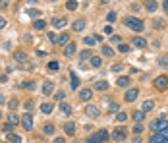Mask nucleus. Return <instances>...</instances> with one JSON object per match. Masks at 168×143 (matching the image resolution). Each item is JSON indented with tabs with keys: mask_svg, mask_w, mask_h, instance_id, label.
I'll list each match as a JSON object with an SVG mask.
<instances>
[{
	"mask_svg": "<svg viewBox=\"0 0 168 143\" xmlns=\"http://www.w3.org/2000/svg\"><path fill=\"white\" fill-rule=\"evenodd\" d=\"M124 23H126V27L128 29H131V31H143L145 29V23H143V19H139V18H126L124 19Z\"/></svg>",
	"mask_w": 168,
	"mask_h": 143,
	"instance_id": "nucleus-1",
	"label": "nucleus"
},
{
	"mask_svg": "<svg viewBox=\"0 0 168 143\" xmlns=\"http://www.w3.org/2000/svg\"><path fill=\"white\" fill-rule=\"evenodd\" d=\"M168 126V122L164 118H159V120H155V122H151V131H155V134H160V131Z\"/></svg>",
	"mask_w": 168,
	"mask_h": 143,
	"instance_id": "nucleus-2",
	"label": "nucleus"
},
{
	"mask_svg": "<svg viewBox=\"0 0 168 143\" xmlns=\"http://www.w3.org/2000/svg\"><path fill=\"white\" fill-rule=\"evenodd\" d=\"M126 135H128V130H126V128H116L114 131H112V137H114L118 143H124Z\"/></svg>",
	"mask_w": 168,
	"mask_h": 143,
	"instance_id": "nucleus-3",
	"label": "nucleus"
},
{
	"mask_svg": "<svg viewBox=\"0 0 168 143\" xmlns=\"http://www.w3.org/2000/svg\"><path fill=\"white\" fill-rule=\"evenodd\" d=\"M21 126L25 128V131H31L33 130V116H31V112L23 114V118H21Z\"/></svg>",
	"mask_w": 168,
	"mask_h": 143,
	"instance_id": "nucleus-4",
	"label": "nucleus"
},
{
	"mask_svg": "<svg viewBox=\"0 0 168 143\" xmlns=\"http://www.w3.org/2000/svg\"><path fill=\"white\" fill-rule=\"evenodd\" d=\"M155 87L159 91H164L166 87H168V78H166V75H159V78L155 79Z\"/></svg>",
	"mask_w": 168,
	"mask_h": 143,
	"instance_id": "nucleus-5",
	"label": "nucleus"
},
{
	"mask_svg": "<svg viewBox=\"0 0 168 143\" xmlns=\"http://www.w3.org/2000/svg\"><path fill=\"white\" fill-rule=\"evenodd\" d=\"M85 114L91 116V118H97L100 114V110H99V106H95V105H87L85 106Z\"/></svg>",
	"mask_w": 168,
	"mask_h": 143,
	"instance_id": "nucleus-6",
	"label": "nucleus"
},
{
	"mask_svg": "<svg viewBox=\"0 0 168 143\" xmlns=\"http://www.w3.org/2000/svg\"><path fill=\"white\" fill-rule=\"evenodd\" d=\"M137 95H139V89H137V87L128 89V93H126V103H133V101L137 99Z\"/></svg>",
	"mask_w": 168,
	"mask_h": 143,
	"instance_id": "nucleus-7",
	"label": "nucleus"
},
{
	"mask_svg": "<svg viewBox=\"0 0 168 143\" xmlns=\"http://www.w3.org/2000/svg\"><path fill=\"white\" fill-rule=\"evenodd\" d=\"M131 45L137 47V49H145V47H147V41H145L143 37H133L131 39Z\"/></svg>",
	"mask_w": 168,
	"mask_h": 143,
	"instance_id": "nucleus-8",
	"label": "nucleus"
},
{
	"mask_svg": "<svg viewBox=\"0 0 168 143\" xmlns=\"http://www.w3.org/2000/svg\"><path fill=\"white\" fill-rule=\"evenodd\" d=\"M75 130H77L75 122H66V124H64V131H66L68 135H74V134H75Z\"/></svg>",
	"mask_w": 168,
	"mask_h": 143,
	"instance_id": "nucleus-9",
	"label": "nucleus"
},
{
	"mask_svg": "<svg viewBox=\"0 0 168 143\" xmlns=\"http://www.w3.org/2000/svg\"><path fill=\"white\" fill-rule=\"evenodd\" d=\"M116 85L118 87H128V85H131V79L128 78V75H120V78L116 79Z\"/></svg>",
	"mask_w": 168,
	"mask_h": 143,
	"instance_id": "nucleus-10",
	"label": "nucleus"
},
{
	"mask_svg": "<svg viewBox=\"0 0 168 143\" xmlns=\"http://www.w3.org/2000/svg\"><path fill=\"white\" fill-rule=\"evenodd\" d=\"M52 89H54V83H52V81H44V83H43V87H41L43 95H50V93H52Z\"/></svg>",
	"mask_w": 168,
	"mask_h": 143,
	"instance_id": "nucleus-11",
	"label": "nucleus"
},
{
	"mask_svg": "<svg viewBox=\"0 0 168 143\" xmlns=\"http://www.w3.org/2000/svg\"><path fill=\"white\" fill-rule=\"evenodd\" d=\"M149 143H168V139H166V137H162L160 134H153V135H151V139H149Z\"/></svg>",
	"mask_w": 168,
	"mask_h": 143,
	"instance_id": "nucleus-12",
	"label": "nucleus"
},
{
	"mask_svg": "<svg viewBox=\"0 0 168 143\" xmlns=\"http://www.w3.org/2000/svg\"><path fill=\"white\" fill-rule=\"evenodd\" d=\"M91 97H93V89H81L79 91V99H81V101H89Z\"/></svg>",
	"mask_w": 168,
	"mask_h": 143,
	"instance_id": "nucleus-13",
	"label": "nucleus"
},
{
	"mask_svg": "<svg viewBox=\"0 0 168 143\" xmlns=\"http://www.w3.org/2000/svg\"><path fill=\"white\" fill-rule=\"evenodd\" d=\"M95 89H97V91H106V89H108V81H106V79H99V81L95 83Z\"/></svg>",
	"mask_w": 168,
	"mask_h": 143,
	"instance_id": "nucleus-14",
	"label": "nucleus"
},
{
	"mask_svg": "<svg viewBox=\"0 0 168 143\" xmlns=\"http://www.w3.org/2000/svg\"><path fill=\"white\" fill-rule=\"evenodd\" d=\"M60 112L64 116H72V106L68 103H60Z\"/></svg>",
	"mask_w": 168,
	"mask_h": 143,
	"instance_id": "nucleus-15",
	"label": "nucleus"
},
{
	"mask_svg": "<svg viewBox=\"0 0 168 143\" xmlns=\"http://www.w3.org/2000/svg\"><path fill=\"white\" fill-rule=\"evenodd\" d=\"M75 50H77V45H75V43H70V45L66 47L64 54H66V56H74V54H75Z\"/></svg>",
	"mask_w": 168,
	"mask_h": 143,
	"instance_id": "nucleus-16",
	"label": "nucleus"
},
{
	"mask_svg": "<svg viewBox=\"0 0 168 143\" xmlns=\"http://www.w3.org/2000/svg\"><path fill=\"white\" fill-rule=\"evenodd\" d=\"M70 81H72V89H74V91H75V89H77V87H79V85H81V81H79V78H77V75H75L74 72L70 74Z\"/></svg>",
	"mask_w": 168,
	"mask_h": 143,
	"instance_id": "nucleus-17",
	"label": "nucleus"
},
{
	"mask_svg": "<svg viewBox=\"0 0 168 143\" xmlns=\"http://www.w3.org/2000/svg\"><path fill=\"white\" fill-rule=\"evenodd\" d=\"M131 116H133V120H135V124H141L143 120H145V112L143 110H135Z\"/></svg>",
	"mask_w": 168,
	"mask_h": 143,
	"instance_id": "nucleus-18",
	"label": "nucleus"
},
{
	"mask_svg": "<svg viewBox=\"0 0 168 143\" xmlns=\"http://www.w3.org/2000/svg\"><path fill=\"white\" fill-rule=\"evenodd\" d=\"M33 27H35L37 31H43L44 27H47V21H44V19H35V21H33Z\"/></svg>",
	"mask_w": 168,
	"mask_h": 143,
	"instance_id": "nucleus-19",
	"label": "nucleus"
},
{
	"mask_svg": "<svg viewBox=\"0 0 168 143\" xmlns=\"http://www.w3.org/2000/svg\"><path fill=\"white\" fill-rule=\"evenodd\" d=\"M52 25H54L56 29H62V27L66 25V19H64V18H54V19H52Z\"/></svg>",
	"mask_w": 168,
	"mask_h": 143,
	"instance_id": "nucleus-20",
	"label": "nucleus"
},
{
	"mask_svg": "<svg viewBox=\"0 0 168 143\" xmlns=\"http://www.w3.org/2000/svg\"><path fill=\"white\" fill-rule=\"evenodd\" d=\"M155 108V103L151 101V99H147V101H143V112H151Z\"/></svg>",
	"mask_w": 168,
	"mask_h": 143,
	"instance_id": "nucleus-21",
	"label": "nucleus"
},
{
	"mask_svg": "<svg viewBox=\"0 0 168 143\" xmlns=\"http://www.w3.org/2000/svg\"><path fill=\"white\" fill-rule=\"evenodd\" d=\"M72 27H74V31H83L85 29V21L83 19H77V21H74Z\"/></svg>",
	"mask_w": 168,
	"mask_h": 143,
	"instance_id": "nucleus-22",
	"label": "nucleus"
},
{
	"mask_svg": "<svg viewBox=\"0 0 168 143\" xmlns=\"http://www.w3.org/2000/svg\"><path fill=\"white\" fill-rule=\"evenodd\" d=\"M47 70H48V72H58V70H60V62H56V60L48 62V66H47Z\"/></svg>",
	"mask_w": 168,
	"mask_h": 143,
	"instance_id": "nucleus-23",
	"label": "nucleus"
},
{
	"mask_svg": "<svg viewBox=\"0 0 168 143\" xmlns=\"http://www.w3.org/2000/svg\"><path fill=\"white\" fill-rule=\"evenodd\" d=\"M52 108H54V106H52L50 103H43V105H41V112H43V114H50Z\"/></svg>",
	"mask_w": 168,
	"mask_h": 143,
	"instance_id": "nucleus-24",
	"label": "nucleus"
},
{
	"mask_svg": "<svg viewBox=\"0 0 168 143\" xmlns=\"http://www.w3.org/2000/svg\"><path fill=\"white\" fill-rule=\"evenodd\" d=\"M8 124H10V126H18V124H19V116L12 112V114L8 116Z\"/></svg>",
	"mask_w": 168,
	"mask_h": 143,
	"instance_id": "nucleus-25",
	"label": "nucleus"
},
{
	"mask_svg": "<svg viewBox=\"0 0 168 143\" xmlns=\"http://www.w3.org/2000/svg\"><path fill=\"white\" fill-rule=\"evenodd\" d=\"M58 45H70V35H66V33H62V35L58 37Z\"/></svg>",
	"mask_w": 168,
	"mask_h": 143,
	"instance_id": "nucleus-26",
	"label": "nucleus"
},
{
	"mask_svg": "<svg viewBox=\"0 0 168 143\" xmlns=\"http://www.w3.org/2000/svg\"><path fill=\"white\" fill-rule=\"evenodd\" d=\"M23 139H21L19 135H16V134H8V143H21Z\"/></svg>",
	"mask_w": 168,
	"mask_h": 143,
	"instance_id": "nucleus-27",
	"label": "nucleus"
},
{
	"mask_svg": "<svg viewBox=\"0 0 168 143\" xmlns=\"http://www.w3.org/2000/svg\"><path fill=\"white\" fill-rule=\"evenodd\" d=\"M100 64H103V58H100V56H93L91 58V66H93V68H100Z\"/></svg>",
	"mask_w": 168,
	"mask_h": 143,
	"instance_id": "nucleus-28",
	"label": "nucleus"
},
{
	"mask_svg": "<svg viewBox=\"0 0 168 143\" xmlns=\"http://www.w3.org/2000/svg\"><path fill=\"white\" fill-rule=\"evenodd\" d=\"M14 58H16L18 62H25V60H27V56H25V52H21V50H18V52L14 54Z\"/></svg>",
	"mask_w": 168,
	"mask_h": 143,
	"instance_id": "nucleus-29",
	"label": "nucleus"
},
{
	"mask_svg": "<svg viewBox=\"0 0 168 143\" xmlns=\"http://www.w3.org/2000/svg\"><path fill=\"white\" fill-rule=\"evenodd\" d=\"M116 120H118V122H126V120H128V114H126L124 110H118V112H116Z\"/></svg>",
	"mask_w": 168,
	"mask_h": 143,
	"instance_id": "nucleus-30",
	"label": "nucleus"
},
{
	"mask_svg": "<svg viewBox=\"0 0 168 143\" xmlns=\"http://www.w3.org/2000/svg\"><path fill=\"white\" fill-rule=\"evenodd\" d=\"M43 131H44V135H52V134H54V126H52V124L43 126Z\"/></svg>",
	"mask_w": 168,
	"mask_h": 143,
	"instance_id": "nucleus-31",
	"label": "nucleus"
},
{
	"mask_svg": "<svg viewBox=\"0 0 168 143\" xmlns=\"http://www.w3.org/2000/svg\"><path fill=\"white\" fill-rule=\"evenodd\" d=\"M145 8H147L149 12L153 14V12H156V10H159V4H156V2H147V4H145Z\"/></svg>",
	"mask_w": 168,
	"mask_h": 143,
	"instance_id": "nucleus-32",
	"label": "nucleus"
},
{
	"mask_svg": "<svg viewBox=\"0 0 168 143\" xmlns=\"http://www.w3.org/2000/svg\"><path fill=\"white\" fill-rule=\"evenodd\" d=\"M85 143H103V139H100V137H99V135L95 134V135H89Z\"/></svg>",
	"mask_w": 168,
	"mask_h": 143,
	"instance_id": "nucleus-33",
	"label": "nucleus"
},
{
	"mask_svg": "<svg viewBox=\"0 0 168 143\" xmlns=\"http://www.w3.org/2000/svg\"><path fill=\"white\" fill-rule=\"evenodd\" d=\"M97 135H99L100 139H103V141H104V139H108V137H110L112 134H108V130H99V134H97Z\"/></svg>",
	"mask_w": 168,
	"mask_h": 143,
	"instance_id": "nucleus-34",
	"label": "nucleus"
},
{
	"mask_svg": "<svg viewBox=\"0 0 168 143\" xmlns=\"http://www.w3.org/2000/svg\"><path fill=\"white\" fill-rule=\"evenodd\" d=\"M25 14H27L29 18H37V16H39V10H37V8H27Z\"/></svg>",
	"mask_w": 168,
	"mask_h": 143,
	"instance_id": "nucleus-35",
	"label": "nucleus"
},
{
	"mask_svg": "<svg viewBox=\"0 0 168 143\" xmlns=\"http://www.w3.org/2000/svg\"><path fill=\"white\" fill-rule=\"evenodd\" d=\"M103 54L104 56H114V50H112L110 47H106V45H103Z\"/></svg>",
	"mask_w": 168,
	"mask_h": 143,
	"instance_id": "nucleus-36",
	"label": "nucleus"
},
{
	"mask_svg": "<svg viewBox=\"0 0 168 143\" xmlns=\"http://www.w3.org/2000/svg\"><path fill=\"white\" fill-rule=\"evenodd\" d=\"M79 58H81V60H87V58H93V52H91V50H83V52L79 54Z\"/></svg>",
	"mask_w": 168,
	"mask_h": 143,
	"instance_id": "nucleus-37",
	"label": "nucleus"
},
{
	"mask_svg": "<svg viewBox=\"0 0 168 143\" xmlns=\"http://www.w3.org/2000/svg\"><path fill=\"white\" fill-rule=\"evenodd\" d=\"M18 105H19V103H18V99H12V101H10V103H8V108H10V110H12V112H14V110H16V108H18Z\"/></svg>",
	"mask_w": 168,
	"mask_h": 143,
	"instance_id": "nucleus-38",
	"label": "nucleus"
},
{
	"mask_svg": "<svg viewBox=\"0 0 168 143\" xmlns=\"http://www.w3.org/2000/svg\"><path fill=\"white\" fill-rule=\"evenodd\" d=\"M118 50H120V52H130L131 47H130V45H124V43H120V45H118Z\"/></svg>",
	"mask_w": 168,
	"mask_h": 143,
	"instance_id": "nucleus-39",
	"label": "nucleus"
},
{
	"mask_svg": "<svg viewBox=\"0 0 168 143\" xmlns=\"http://www.w3.org/2000/svg\"><path fill=\"white\" fill-rule=\"evenodd\" d=\"M77 6H79V4H77L75 0H70V2H66V8H68V10H75Z\"/></svg>",
	"mask_w": 168,
	"mask_h": 143,
	"instance_id": "nucleus-40",
	"label": "nucleus"
},
{
	"mask_svg": "<svg viewBox=\"0 0 168 143\" xmlns=\"http://www.w3.org/2000/svg\"><path fill=\"white\" fill-rule=\"evenodd\" d=\"M95 43H97V39H95V37H85V45H87V47H93Z\"/></svg>",
	"mask_w": 168,
	"mask_h": 143,
	"instance_id": "nucleus-41",
	"label": "nucleus"
},
{
	"mask_svg": "<svg viewBox=\"0 0 168 143\" xmlns=\"http://www.w3.org/2000/svg\"><path fill=\"white\" fill-rule=\"evenodd\" d=\"M131 131H135V135H139L141 131H143V124H135V126H133V130H131Z\"/></svg>",
	"mask_w": 168,
	"mask_h": 143,
	"instance_id": "nucleus-42",
	"label": "nucleus"
},
{
	"mask_svg": "<svg viewBox=\"0 0 168 143\" xmlns=\"http://www.w3.org/2000/svg\"><path fill=\"white\" fill-rule=\"evenodd\" d=\"M106 19L110 21V23H112V21H116V12H108V16H106Z\"/></svg>",
	"mask_w": 168,
	"mask_h": 143,
	"instance_id": "nucleus-43",
	"label": "nucleus"
},
{
	"mask_svg": "<svg viewBox=\"0 0 168 143\" xmlns=\"http://www.w3.org/2000/svg\"><path fill=\"white\" fill-rule=\"evenodd\" d=\"M110 43H118V45H120V43H122V37H120V35H112V37H110Z\"/></svg>",
	"mask_w": 168,
	"mask_h": 143,
	"instance_id": "nucleus-44",
	"label": "nucleus"
},
{
	"mask_svg": "<svg viewBox=\"0 0 168 143\" xmlns=\"http://www.w3.org/2000/svg\"><path fill=\"white\" fill-rule=\"evenodd\" d=\"M108 110H110V112H118V105H116V103H110V105H108Z\"/></svg>",
	"mask_w": 168,
	"mask_h": 143,
	"instance_id": "nucleus-45",
	"label": "nucleus"
},
{
	"mask_svg": "<svg viewBox=\"0 0 168 143\" xmlns=\"http://www.w3.org/2000/svg\"><path fill=\"white\" fill-rule=\"evenodd\" d=\"M122 70H124V66H122V64H114V66H112V72H122Z\"/></svg>",
	"mask_w": 168,
	"mask_h": 143,
	"instance_id": "nucleus-46",
	"label": "nucleus"
},
{
	"mask_svg": "<svg viewBox=\"0 0 168 143\" xmlns=\"http://www.w3.org/2000/svg\"><path fill=\"white\" fill-rule=\"evenodd\" d=\"M130 10H131V12H139V10H141V6H139V4H135V2H133V4L130 6Z\"/></svg>",
	"mask_w": 168,
	"mask_h": 143,
	"instance_id": "nucleus-47",
	"label": "nucleus"
},
{
	"mask_svg": "<svg viewBox=\"0 0 168 143\" xmlns=\"http://www.w3.org/2000/svg\"><path fill=\"white\" fill-rule=\"evenodd\" d=\"M12 128H14V126H10V124H6V126L2 128V131H6V134H14V131H12Z\"/></svg>",
	"mask_w": 168,
	"mask_h": 143,
	"instance_id": "nucleus-48",
	"label": "nucleus"
},
{
	"mask_svg": "<svg viewBox=\"0 0 168 143\" xmlns=\"http://www.w3.org/2000/svg\"><path fill=\"white\" fill-rule=\"evenodd\" d=\"M48 39L52 43H58V35H56V33H48Z\"/></svg>",
	"mask_w": 168,
	"mask_h": 143,
	"instance_id": "nucleus-49",
	"label": "nucleus"
},
{
	"mask_svg": "<svg viewBox=\"0 0 168 143\" xmlns=\"http://www.w3.org/2000/svg\"><path fill=\"white\" fill-rule=\"evenodd\" d=\"M54 97H56V101H62V99L66 97V93H64V91H58V93H56Z\"/></svg>",
	"mask_w": 168,
	"mask_h": 143,
	"instance_id": "nucleus-50",
	"label": "nucleus"
},
{
	"mask_svg": "<svg viewBox=\"0 0 168 143\" xmlns=\"http://www.w3.org/2000/svg\"><path fill=\"white\" fill-rule=\"evenodd\" d=\"M162 25H164V21H162V19H155V27H156V29H160Z\"/></svg>",
	"mask_w": 168,
	"mask_h": 143,
	"instance_id": "nucleus-51",
	"label": "nucleus"
},
{
	"mask_svg": "<svg viewBox=\"0 0 168 143\" xmlns=\"http://www.w3.org/2000/svg\"><path fill=\"white\" fill-rule=\"evenodd\" d=\"M6 25H8V21H6L4 18H0V29H4Z\"/></svg>",
	"mask_w": 168,
	"mask_h": 143,
	"instance_id": "nucleus-52",
	"label": "nucleus"
},
{
	"mask_svg": "<svg viewBox=\"0 0 168 143\" xmlns=\"http://www.w3.org/2000/svg\"><path fill=\"white\" fill-rule=\"evenodd\" d=\"M160 135H162V137H166V139H168V126H166V128H164V130H162V131H160Z\"/></svg>",
	"mask_w": 168,
	"mask_h": 143,
	"instance_id": "nucleus-53",
	"label": "nucleus"
},
{
	"mask_svg": "<svg viewBox=\"0 0 168 143\" xmlns=\"http://www.w3.org/2000/svg\"><path fill=\"white\" fill-rule=\"evenodd\" d=\"M162 8H164V14L168 16V0H166V2H162Z\"/></svg>",
	"mask_w": 168,
	"mask_h": 143,
	"instance_id": "nucleus-54",
	"label": "nucleus"
},
{
	"mask_svg": "<svg viewBox=\"0 0 168 143\" xmlns=\"http://www.w3.org/2000/svg\"><path fill=\"white\" fill-rule=\"evenodd\" d=\"M37 56H47V50H41V49H39V50H37Z\"/></svg>",
	"mask_w": 168,
	"mask_h": 143,
	"instance_id": "nucleus-55",
	"label": "nucleus"
},
{
	"mask_svg": "<svg viewBox=\"0 0 168 143\" xmlns=\"http://www.w3.org/2000/svg\"><path fill=\"white\" fill-rule=\"evenodd\" d=\"M104 33H106V35H110V33H112V27H110V25H104Z\"/></svg>",
	"mask_w": 168,
	"mask_h": 143,
	"instance_id": "nucleus-56",
	"label": "nucleus"
},
{
	"mask_svg": "<svg viewBox=\"0 0 168 143\" xmlns=\"http://www.w3.org/2000/svg\"><path fill=\"white\" fill-rule=\"evenodd\" d=\"M25 108H27V110H31V108H33V101H27L25 103Z\"/></svg>",
	"mask_w": 168,
	"mask_h": 143,
	"instance_id": "nucleus-57",
	"label": "nucleus"
},
{
	"mask_svg": "<svg viewBox=\"0 0 168 143\" xmlns=\"http://www.w3.org/2000/svg\"><path fill=\"white\" fill-rule=\"evenodd\" d=\"M54 143H66V139H64V137H56Z\"/></svg>",
	"mask_w": 168,
	"mask_h": 143,
	"instance_id": "nucleus-58",
	"label": "nucleus"
},
{
	"mask_svg": "<svg viewBox=\"0 0 168 143\" xmlns=\"http://www.w3.org/2000/svg\"><path fill=\"white\" fill-rule=\"evenodd\" d=\"M133 143H141V137H139V135H135V137H133Z\"/></svg>",
	"mask_w": 168,
	"mask_h": 143,
	"instance_id": "nucleus-59",
	"label": "nucleus"
},
{
	"mask_svg": "<svg viewBox=\"0 0 168 143\" xmlns=\"http://www.w3.org/2000/svg\"><path fill=\"white\" fill-rule=\"evenodd\" d=\"M4 101H6V99H4V95H0V105H4Z\"/></svg>",
	"mask_w": 168,
	"mask_h": 143,
	"instance_id": "nucleus-60",
	"label": "nucleus"
},
{
	"mask_svg": "<svg viewBox=\"0 0 168 143\" xmlns=\"http://www.w3.org/2000/svg\"><path fill=\"white\" fill-rule=\"evenodd\" d=\"M0 118H2V112H0Z\"/></svg>",
	"mask_w": 168,
	"mask_h": 143,
	"instance_id": "nucleus-61",
	"label": "nucleus"
}]
</instances>
